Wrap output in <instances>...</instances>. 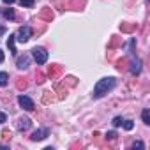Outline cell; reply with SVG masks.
<instances>
[{
    "label": "cell",
    "instance_id": "6da1fadb",
    "mask_svg": "<svg viewBox=\"0 0 150 150\" xmlns=\"http://www.w3.org/2000/svg\"><path fill=\"white\" fill-rule=\"evenodd\" d=\"M113 87H115V78H113V76L99 80V81L96 83V87H94V97H96V99H99V97L106 96Z\"/></svg>",
    "mask_w": 150,
    "mask_h": 150
},
{
    "label": "cell",
    "instance_id": "7402d4cb",
    "mask_svg": "<svg viewBox=\"0 0 150 150\" xmlns=\"http://www.w3.org/2000/svg\"><path fill=\"white\" fill-rule=\"evenodd\" d=\"M2 2H4V4H14L16 0H2Z\"/></svg>",
    "mask_w": 150,
    "mask_h": 150
},
{
    "label": "cell",
    "instance_id": "ac0fdd59",
    "mask_svg": "<svg viewBox=\"0 0 150 150\" xmlns=\"http://www.w3.org/2000/svg\"><path fill=\"white\" fill-rule=\"evenodd\" d=\"M60 72V67L58 65H55V67H51L50 69V76H55V74H58Z\"/></svg>",
    "mask_w": 150,
    "mask_h": 150
},
{
    "label": "cell",
    "instance_id": "9a60e30c",
    "mask_svg": "<svg viewBox=\"0 0 150 150\" xmlns=\"http://www.w3.org/2000/svg\"><path fill=\"white\" fill-rule=\"evenodd\" d=\"M122 122H124V118H122V117H115V118H113V122H111V124H113V125H115V127H118V125H122Z\"/></svg>",
    "mask_w": 150,
    "mask_h": 150
},
{
    "label": "cell",
    "instance_id": "52a82bcc",
    "mask_svg": "<svg viewBox=\"0 0 150 150\" xmlns=\"http://www.w3.org/2000/svg\"><path fill=\"white\" fill-rule=\"evenodd\" d=\"M30 125H32V122H30V118H27V117H25V118H20L18 124H16V127H18L20 131H27Z\"/></svg>",
    "mask_w": 150,
    "mask_h": 150
},
{
    "label": "cell",
    "instance_id": "2e32d148",
    "mask_svg": "<svg viewBox=\"0 0 150 150\" xmlns=\"http://www.w3.org/2000/svg\"><path fill=\"white\" fill-rule=\"evenodd\" d=\"M122 124H124V127H125V129H127V131H131V129H132V127H134V124H132V122H131V120H124V122H122Z\"/></svg>",
    "mask_w": 150,
    "mask_h": 150
},
{
    "label": "cell",
    "instance_id": "7c38bea8",
    "mask_svg": "<svg viewBox=\"0 0 150 150\" xmlns=\"http://www.w3.org/2000/svg\"><path fill=\"white\" fill-rule=\"evenodd\" d=\"M4 16H6V20H14V11L13 9H6L4 11Z\"/></svg>",
    "mask_w": 150,
    "mask_h": 150
},
{
    "label": "cell",
    "instance_id": "603a6c76",
    "mask_svg": "<svg viewBox=\"0 0 150 150\" xmlns=\"http://www.w3.org/2000/svg\"><path fill=\"white\" fill-rule=\"evenodd\" d=\"M2 62H4V51L0 50V64H2Z\"/></svg>",
    "mask_w": 150,
    "mask_h": 150
},
{
    "label": "cell",
    "instance_id": "8992f818",
    "mask_svg": "<svg viewBox=\"0 0 150 150\" xmlns=\"http://www.w3.org/2000/svg\"><path fill=\"white\" fill-rule=\"evenodd\" d=\"M28 64H30V57H28V55L20 57V58H18V62H16L18 69H27V67H28Z\"/></svg>",
    "mask_w": 150,
    "mask_h": 150
},
{
    "label": "cell",
    "instance_id": "ba28073f",
    "mask_svg": "<svg viewBox=\"0 0 150 150\" xmlns=\"http://www.w3.org/2000/svg\"><path fill=\"white\" fill-rule=\"evenodd\" d=\"M139 71H141V62H139V60H134V62L131 64V72H132V74H139Z\"/></svg>",
    "mask_w": 150,
    "mask_h": 150
},
{
    "label": "cell",
    "instance_id": "8fae6325",
    "mask_svg": "<svg viewBox=\"0 0 150 150\" xmlns=\"http://www.w3.org/2000/svg\"><path fill=\"white\" fill-rule=\"evenodd\" d=\"M141 118H143V122H145V124H150V111H148V110H143Z\"/></svg>",
    "mask_w": 150,
    "mask_h": 150
},
{
    "label": "cell",
    "instance_id": "44dd1931",
    "mask_svg": "<svg viewBox=\"0 0 150 150\" xmlns=\"http://www.w3.org/2000/svg\"><path fill=\"white\" fill-rule=\"evenodd\" d=\"M25 87H27L25 81H18V88H25Z\"/></svg>",
    "mask_w": 150,
    "mask_h": 150
},
{
    "label": "cell",
    "instance_id": "3957f363",
    "mask_svg": "<svg viewBox=\"0 0 150 150\" xmlns=\"http://www.w3.org/2000/svg\"><path fill=\"white\" fill-rule=\"evenodd\" d=\"M30 37H32V28H30V27H21L20 32H18V35H16V39H18L20 42H27Z\"/></svg>",
    "mask_w": 150,
    "mask_h": 150
},
{
    "label": "cell",
    "instance_id": "ffe728a7",
    "mask_svg": "<svg viewBox=\"0 0 150 150\" xmlns=\"http://www.w3.org/2000/svg\"><path fill=\"white\" fill-rule=\"evenodd\" d=\"M132 146H134V148H145V145H143L141 141H136V143H134Z\"/></svg>",
    "mask_w": 150,
    "mask_h": 150
},
{
    "label": "cell",
    "instance_id": "4fadbf2b",
    "mask_svg": "<svg viewBox=\"0 0 150 150\" xmlns=\"http://www.w3.org/2000/svg\"><path fill=\"white\" fill-rule=\"evenodd\" d=\"M34 2H35V0H20V4H21L23 7H32Z\"/></svg>",
    "mask_w": 150,
    "mask_h": 150
},
{
    "label": "cell",
    "instance_id": "7a4b0ae2",
    "mask_svg": "<svg viewBox=\"0 0 150 150\" xmlns=\"http://www.w3.org/2000/svg\"><path fill=\"white\" fill-rule=\"evenodd\" d=\"M32 57H34V60L37 62V65H42V64H46V60H48V51H46L44 48H41V46H35V48L32 50Z\"/></svg>",
    "mask_w": 150,
    "mask_h": 150
},
{
    "label": "cell",
    "instance_id": "9c48e42d",
    "mask_svg": "<svg viewBox=\"0 0 150 150\" xmlns=\"http://www.w3.org/2000/svg\"><path fill=\"white\" fill-rule=\"evenodd\" d=\"M14 41H16V35H9V39H7V46H9V50H11V53H13V55H16Z\"/></svg>",
    "mask_w": 150,
    "mask_h": 150
},
{
    "label": "cell",
    "instance_id": "30bf717a",
    "mask_svg": "<svg viewBox=\"0 0 150 150\" xmlns=\"http://www.w3.org/2000/svg\"><path fill=\"white\" fill-rule=\"evenodd\" d=\"M9 83V74L7 72H0V87H6Z\"/></svg>",
    "mask_w": 150,
    "mask_h": 150
},
{
    "label": "cell",
    "instance_id": "277c9868",
    "mask_svg": "<svg viewBox=\"0 0 150 150\" xmlns=\"http://www.w3.org/2000/svg\"><path fill=\"white\" fill-rule=\"evenodd\" d=\"M18 103H20V106H21L25 111H32V110H34V101H32L30 97H27V96H20V97H18Z\"/></svg>",
    "mask_w": 150,
    "mask_h": 150
},
{
    "label": "cell",
    "instance_id": "d6986e66",
    "mask_svg": "<svg viewBox=\"0 0 150 150\" xmlns=\"http://www.w3.org/2000/svg\"><path fill=\"white\" fill-rule=\"evenodd\" d=\"M4 122H7V115L6 113H0V124H4Z\"/></svg>",
    "mask_w": 150,
    "mask_h": 150
},
{
    "label": "cell",
    "instance_id": "5b68a950",
    "mask_svg": "<svg viewBox=\"0 0 150 150\" xmlns=\"http://www.w3.org/2000/svg\"><path fill=\"white\" fill-rule=\"evenodd\" d=\"M48 134H50V129H39V131H35V132L32 134V139H34V141H41V139H44Z\"/></svg>",
    "mask_w": 150,
    "mask_h": 150
},
{
    "label": "cell",
    "instance_id": "e0dca14e",
    "mask_svg": "<svg viewBox=\"0 0 150 150\" xmlns=\"http://www.w3.org/2000/svg\"><path fill=\"white\" fill-rule=\"evenodd\" d=\"M117 138V132L115 131H110V132H106V139H110V141H113Z\"/></svg>",
    "mask_w": 150,
    "mask_h": 150
},
{
    "label": "cell",
    "instance_id": "5bb4252c",
    "mask_svg": "<svg viewBox=\"0 0 150 150\" xmlns=\"http://www.w3.org/2000/svg\"><path fill=\"white\" fill-rule=\"evenodd\" d=\"M41 16H42V18H46V20H51V18H53V13H51L50 9H44Z\"/></svg>",
    "mask_w": 150,
    "mask_h": 150
}]
</instances>
